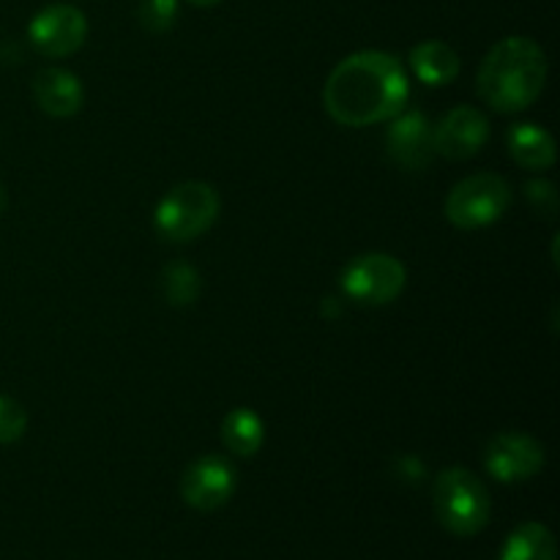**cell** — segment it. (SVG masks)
<instances>
[{"instance_id": "1", "label": "cell", "mask_w": 560, "mask_h": 560, "mask_svg": "<svg viewBox=\"0 0 560 560\" xmlns=\"http://www.w3.org/2000/svg\"><path fill=\"white\" fill-rule=\"evenodd\" d=\"M408 98L410 82L402 60L381 49L348 55L323 85L326 113L350 129L386 124L402 113Z\"/></svg>"}, {"instance_id": "2", "label": "cell", "mask_w": 560, "mask_h": 560, "mask_svg": "<svg viewBox=\"0 0 560 560\" xmlns=\"http://www.w3.org/2000/svg\"><path fill=\"white\" fill-rule=\"evenodd\" d=\"M547 82V55L528 36H506L485 55L479 66V96L495 113L512 115L528 109Z\"/></svg>"}, {"instance_id": "3", "label": "cell", "mask_w": 560, "mask_h": 560, "mask_svg": "<svg viewBox=\"0 0 560 560\" xmlns=\"http://www.w3.org/2000/svg\"><path fill=\"white\" fill-rule=\"evenodd\" d=\"M432 506L443 528L454 536H476L492 517V498L485 481L468 468H446L432 481Z\"/></svg>"}, {"instance_id": "4", "label": "cell", "mask_w": 560, "mask_h": 560, "mask_svg": "<svg viewBox=\"0 0 560 560\" xmlns=\"http://www.w3.org/2000/svg\"><path fill=\"white\" fill-rule=\"evenodd\" d=\"M222 211L219 191L206 180H184L159 200L153 211L156 233L170 244H189L213 228Z\"/></svg>"}, {"instance_id": "5", "label": "cell", "mask_w": 560, "mask_h": 560, "mask_svg": "<svg viewBox=\"0 0 560 560\" xmlns=\"http://www.w3.org/2000/svg\"><path fill=\"white\" fill-rule=\"evenodd\" d=\"M512 186L506 178L495 173H476L459 180L446 197V213L448 222L459 230H479L490 228L512 206Z\"/></svg>"}, {"instance_id": "6", "label": "cell", "mask_w": 560, "mask_h": 560, "mask_svg": "<svg viewBox=\"0 0 560 560\" xmlns=\"http://www.w3.org/2000/svg\"><path fill=\"white\" fill-rule=\"evenodd\" d=\"M408 271L386 252H366L353 257L339 273V288L350 301L364 306H386L402 295Z\"/></svg>"}, {"instance_id": "7", "label": "cell", "mask_w": 560, "mask_h": 560, "mask_svg": "<svg viewBox=\"0 0 560 560\" xmlns=\"http://www.w3.org/2000/svg\"><path fill=\"white\" fill-rule=\"evenodd\" d=\"M545 446L528 432H501L485 448V468L501 485L534 479L545 468Z\"/></svg>"}, {"instance_id": "8", "label": "cell", "mask_w": 560, "mask_h": 560, "mask_svg": "<svg viewBox=\"0 0 560 560\" xmlns=\"http://www.w3.org/2000/svg\"><path fill=\"white\" fill-rule=\"evenodd\" d=\"M238 487V474L233 463L222 454H206L197 457L180 476V498L197 512H217Z\"/></svg>"}, {"instance_id": "9", "label": "cell", "mask_w": 560, "mask_h": 560, "mask_svg": "<svg viewBox=\"0 0 560 560\" xmlns=\"http://www.w3.org/2000/svg\"><path fill=\"white\" fill-rule=\"evenodd\" d=\"M27 38L47 58H69L85 44L88 20L80 9L66 3L47 5L27 25Z\"/></svg>"}, {"instance_id": "10", "label": "cell", "mask_w": 560, "mask_h": 560, "mask_svg": "<svg viewBox=\"0 0 560 560\" xmlns=\"http://www.w3.org/2000/svg\"><path fill=\"white\" fill-rule=\"evenodd\" d=\"M487 140H490V120L479 107H470V104H459V107L448 109L432 126V148H435V153L443 159H454V162L476 156L487 145Z\"/></svg>"}, {"instance_id": "11", "label": "cell", "mask_w": 560, "mask_h": 560, "mask_svg": "<svg viewBox=\"0 0 560 560\" xmlns=\"http://www.w3.org/2000/svg\"><path fill=\"white\" fill-rule=\"evenodd\" d=\"M386 151L394 162L410 173H421L435 156L432 148V124L419 109H402L388 120Z\"/></svg>"}, {"instance_id": "12", "label": "cell", "mask_w": 560, "mask_h": 560, "mask_svg": "<svg viewBox=\"0 0 560 560\" xmlns=\"http://www.w3.org/2000/svg\"><path fill=\"white\" fill-rule=\"evenodd\" d=\"M33 98L52 118H71L82 109L85 88H82L80 77L71 74L69 69L49 66L33 77Z\"/></svg>"}, {"instance_id": "13", "label": "cell", "mask_w": 560, "mask_h": 560, "mask_svg": "<svg viewBox=\"0 0 560 560\" xmlns=\"http://www.w3.org/2000/svg\"><path fill=\"white\" fill-rule=\"evenodd\" d=\"M509 153L523 170H550L558 159L556 137L539 124H514L506 135Z\"/></svg>"}, {"instance_id": "14", "label": "cell", "mask_w": 560, "mask_h": 560, "mask_svg": "<svg viewBox=\"0 0 560 560\" xmlns=\"http://www.w3.org/2000/svg\"><path fill=\"white\" fill-rule=\"evenodd\" d=\"M410 69L416 80L430 88H443L459 77V55L441 38H427L410 49Z\"/></svg>"}, {"instance_id": "15", "label": "cell", "mask_w": 560, "mask_h": 560, "mask_svg": "<svg viewBox=\"0 0 560 560\" xmlns=\"http://www.w3.org/2000/svg\"><path fill=\"white\" fill-rule=\"evenodd\" d=\"M266 441V424L252 408H233L222 421V443L235 457H255Z\"/></svg>"}, {"instance_id": "16", "label": "cell", "mask_w": 560, "mask_h": 560, "mask_svg": "<svg viewBox=\"0 0 560 560\" xmlns=\"http://www.w3.org/2000/svg\"><path fill=\"white\" fill-rule=\"evenodd\" d=\"M556 536L541 523H523L509 534L498 560H556Z\"/></svg>"}, {"instance_id": "17", "label": "cell", "mask_w": 560, "mask_h": 560, "mask_svg": "<svg viewBox=\"0 0 560 560\" xmlns=\"http://www.w3.org/2000/svg\"><path fill=\"white\" fill-rule=\"evenodd\" d=\"M200 273L189 262H170L162 271V295L170 306H191L200 299Z\"/></svg>"}, {"instance_id": "18", "label": "cell", "mask_w": 560, "mask_h": 560, "mask_svg": "<svg viewBox=\"0 0 560 560\" xmlns=\"http://www.w3.org/2000/svg\"><path fill=\"white\" fill-rule=\"evenodd\" d=\"M137 16L151 33H167L178 20V0H140Z\"/></svg>"}, {"instance_id": "19", "label": "cell", "mask_w": 560, "mask_h": 560, "mask_svg": "<svg viewBox=\"0 0 560 560\" xmlns=\"http://www.w3.org/2000/svg\"><path fill=\"white\" fill-rule=\"evenodd\" d=\"M27 430V413L16 399L0 394V446L16 443Z\"/></svg>"}, {"instance_id": "20", "label": "cell", "mask_w": 560, "mask_h": 560, "mask_svg": "<svg viewBox=\"0 0 560 560\" xmlns=\"http://www.w3.org/2000/svg\"><path fill=\"white\" fill-rule=\"evenodd\" d=\"M525 197L534 206V211H539L541 217L556 219L558 213V191L550 180H528L525 184Z\"/></svg>"}, {"instance_id": "21", "label": "cell", "mask_w": 560, "mask_h": 560, "mask_svg": "<svg viewBox=\"0 0 560 560\" xmlns=\"http://www.w3.org/2000/svg\"><path fill=\"white\" fill-rule=\"evenodd\" d=\"M191 5H197V9H211V5H219L222 0H189Z\"/></svg>"}, {"instance_id": "22", "label": "cell", "mask_w": 560, "mask_h": 560, "mask_svg": "<svg viewBox=\"0 0 560 560\" xmlns=\"http://www.w3.org/2000/svg\"><path fill=\"white\" fill-rule=\"evenodd\" d=\"M3 206H5V191L3 186H0V211H3Z\"/></svg>"}]
</instances>
